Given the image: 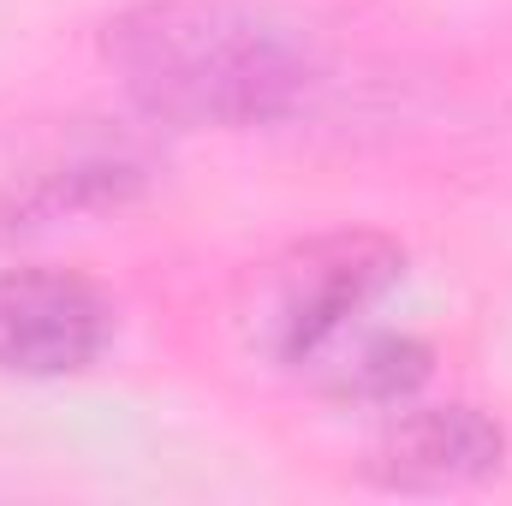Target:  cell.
<instances>
[{"label": "cell", "instance_id": "cell-2", "mask_svg": "<svg viewBox=\"0 0 512 506\" xmlns=\"http://www.w3.org/2000/svg\"><path fill=\"white\" fill-rule=\"evenodd\" d=\"M399 268L405 256L370 233H340L292 251L286 262H274L262 292V316H256L262 346L280 364H316L399 280Z\"/></svg>", "mask_w": 512, "mask_h": 506}, {"label": "cell", "instance_id": "cell-1", "mask_svg": "<svg viewBox=\"0 0 512 506\" xmlns=\"http://www.w3.org/2000/svg\"><path fill=\"white\" fill-rule=\"evenodd\" d=\"M102 54L161 126H274L322 84L310 24L256 0H143L102 30Z\"/></svg>", "mask_w": 512, "mask_h": 506}, {"label": "cell", "instance_id": "cell-5", "mask_svg": "<svg viewBox=\"0 0 512 506\" xmlns=\"http://www.w3.org/2000/svg\"><path fill=\"white\" fill-rule=\"evenodd\" d=\"M423 376H429V352L417 340L382 334V340L358 346V358L340 370V393L346 399H370V405H399Z\"/></svg>", "mask_w": 512, "mask_h": 506}, {"label": "cell", "instance_id": "cell-4", "mask_svg": "<svg viewBox=\"0 0 512 506\" xmlns=\"http://www.w3.org/2000/svg\"><path fill=\"white\" fill-rule=\"evenodd\" d=\"M501 453H507V435L477 405H435V411L399 417L376 441L370 477L405 495H441V489H465L501 471Z\"/></svg>", "mask_w": 512, "mask_h": 506}, {"label": "cell", "instance_id": "cell-3", "mask_svg": "<svg viewBox=\"0 0 512 506\" xmlns=\"http://www.w3.org/2000/svg\"><path fill=\"white\" fill-rule=\"evenodd\" d=\"M114 340V304L66 268L0 274V370L6 376H78Z\"/></svg>", "mask_w": 512, "mask_h": 506}]
</instances>
